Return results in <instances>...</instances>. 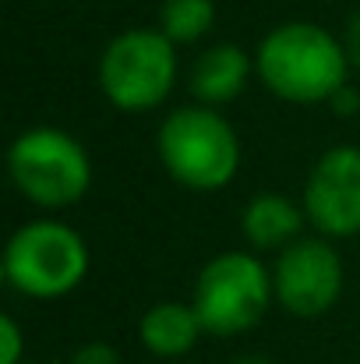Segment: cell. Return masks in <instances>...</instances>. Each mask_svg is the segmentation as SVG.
Wrapping results in <instances>:
<instances>
[{"label": "cell", "mask_w": 360, "mask_h": 364, "mask_svg": "<svg viewBox=\"0 0 360 364\" xmlns=\"http://www.w3.org/2000/svg\"><path fill=\"white\" fill-rule=\"evenodd\" d=\"M177 78L173 43L156 28H131L117 36L99 64V85L107 100L120 110H152L159 107Z\"/></svg>", "instance_id": "6"}, {"label": "cell", "mask_w": 360, "mask_h": 364, "mask_svg": "<svg viewBox=\"0 0 360 364\" xmlns=\"http://www.w3.org/2000/svg\"><path fill=\"white\" fill-rule=\"evenodd\" d=\"M332 107H336L339 114H354V110L360 107V96L354 92V89H347V85H343V89L332 96Z\"/></svg>", "instance_id": "16"}, {"label": "cell", "mask_w": 360, "mask_h": 364, "mask_svg": "<svg viewBox=\"0 0 360 364\" xmlns=\"http://www.w3.org/2000/svg\"><path fill=\"white\" fill-rule=\"evenodd\" d=\"M343 50H347V60H350V68H357L360 71V14L347 25V36H343Z\"/></svg>", "instance_id": "15"}, {"label": "cell", "mask_w": 360, "mask_h": 364, "mask_svg": "<svg viewBox=\"0 0 360 364\" xmlns=\"http://www.w3.org/2000/svg\"><path fill=\"white\" fill-rule=\"evenodd\" d=\"M240 227H244V237L254 247H283V244H290L300 234L304 213L286 195L265 191V195H254L247 202Z\"/></svg>", "instance_id": "11"}, {"label": "cell", "mask_w": 360, "mask_h": 364, "mask_svg": "<svg viewBox=\"0 0 360 364\" xmlns=\"http://www.w3.org/2000/svg\"><path fill=\"white\" fill-rule=\"evenodd\" d=\"M71 364H120V358L110 343H85L82 350H75Z\"/></svg>", "instance_id": "14"}, {"label": "cell", "mask_w": 360, "mask_h": 364, "mask_svg": "<svg viewBox=\"0 0 360 364\" xmlns=\"http://www.w3.org/2000/svg\"><path fill=\"white\" fill-rule=\"evenodd\" d=\"M272 294L276 290L265 265L244 251H230V255H216L198 272L191 308L198 311L205 333L237 336L265 315Z\"/></svg>", "instance_id": "5"}, {"label": "cell", "mask_w": 360, "mask_h": 364, "mask_svg": "<svg viewBox=\"0 0 360 364\" xmlns=\"http://www.w3.org/2000/svg\"><path fill=\"white\" fill-rule=\"evenodd\" d=\"M304 213L329 237L360 234V149H329L307 177Z\"/></svg>", "instance_id": "8"}, {"label": "cell", "mask_w": 360, "mask_h": 364, "mask_svg": "<svg viewBox=\"0 0 360 364\" xmlns=\"http://www.w3.org/2000/svg\"><path fill=\"white\" fill-rule=\"evenodd\" d=\"M251 78V57L240 50V46H212L202 53V60L195 64V75H191V92L202 100V103H230L237 100L240 89L247 85Z\"/></svg>", "instance_id": "9"}, {"label": "cell", "mask_w": 360, "mask_h": 364, "mask_svg": "<svg viewBox=\"0 0 360 364\" xmlns=\"http://www.w3.org/2000/svg\"><path fill=\"white\" fill-rule=\"evenodd\" d=\"M138 333L156 358H180L198 343L202 322L191 304H156L145 311Z\"/></svg>", "instance_id": "10"}, {"label": "cell", "mask_w": 360, "mask_h": 364, "mask_svg": "<svg viewBox=\"0 0 360 364\" xmlns=\"http://www.w3.org/2000/svg\"><path fill=\"white\" fill-rule=\"evenodd\" d=\"M272 290H276V301L297 318L325 315L339 301V290H343L339 255L325 241L290 244L276 262Z\"/></svg>", "instance_id": "7"}, {"label": "cell", "mask_w": 360, "mask_h": 364, "mask_svg": "<svg viewBox=\"0 0 360 364\" xmlns=\"http://www.w3.org/2000/svg\"><path fill=\"white\" fill-rule=\"evenodd\" d=\"M237 364H272V361H265V358H240Z\"/></svg>", "instance_id": "17"}, {"label": "cell", "mask_w": 360, "mask_h": 364, "mask_svg": "<svg viewBox=\"0 0 360 364\" xmlns=\"http://www.w3.org/2000/svg\"><path fill=\"white\" fill-rule=\"evenodd\" d=\"M159 159L173 181L195 191H216L234 181L240 145L234 127L216 110L184 107L159 127Z\"/></svg>", "instance_id": "2"}, {"label": "cell", "mask_w": 360, "mask_h": 364, "mask_svg": "<svg viewBox=\"0 0 360 364\" xmlns=\"http://www.w3.org/2000/svg\"><path fill=\"white\" fill-rule=\"evenodd\" d=\"M7 166L18 191L43 209L75 205L89 191V181H92L85 149L67 131H57V127L25 131L11 145Z\"/></svg>", "instance_id": "3"}, {"label": "cell", "mask_w": 360, "mask_h": 364, "mask_svg": "<svg viewBox=\"0 0 360 364\" xmlns=\"http://www.w3.org/2000/svg\"><path fill=\"white\" fill-rule=\"evenodd\" d=\"M0 364H21V333L14 318H0Z\"/></svg>", "instance_id": "13"}, {"label": "cell", "mask_w": 360, "mask_h": 364, "mask_svg": "<svg viewBox=\"0 0 360 364\" xmlns=\"http://www.w3.org/2000/svg\"><path fill=\"white\" fill-rule=\"evenodd\" d=\"M347 50L311 21H290L272 28L258 50L261 82L290 103H322L347 85Z\"/></svg>", "instance_id": "1"}, {"label": "cell", "mask_w": 360, "mask_h": 364, "mask_svg": "<svg viewBox=\"0 0 360 364\" xmlns=\"http://www.w3.org/2000/svg\"><path fill=\"white\" fill-rule=\"evenodd\" d=\"M89 269V247L85 241L53 220H39L21 227L11 241H7V255H4V272L7 279L39 301L50 297H64L71 294Z\"/></svg>", "instance_id": "4"}, {"label": "cell", "mask_w": 360, "mask_h": 364, "mask_svg": "<svg viewBox=\"0 0 360 364\" xmlns=\"http://www.w3.org/2000/svg\"><path fill=\"white\" fill-rule=\"evenodd\" d=\"M216 21L212 0H163L159 11V32L170 43H195L202 39Z\"/></svg>", "instance_id": "12"}]
</instances>
